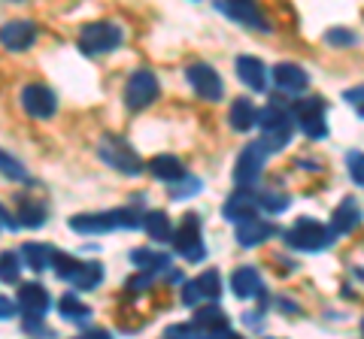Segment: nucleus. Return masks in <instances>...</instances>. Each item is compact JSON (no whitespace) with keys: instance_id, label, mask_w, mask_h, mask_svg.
<instances>
[{"instance_id":"c85d7f7f","label":"nucleus","mask_w":364,"mask_h":339,"mask_svg":"<svg viewBox=\"0 0 364 339\" xmlns=\"http://www.w3.org/2000/svg\"><path fill=\"white\" fill-rule=\"evenodd\" d=\"M16 221L25 224V228H43L46 224V209L40 206V203L33 200H18V212H16Z\"/></svg>"},{"instance_id":"e433bc0d","label":"nucleus","mask_w":364,"mask_h":339,"mask_svg":"<svg viewBox=\"0 0 364 339\" xmlns=\"http://www.w3.org/2000/svg\"><path fill=\"white\" fill-rule=\"evenodd\" d=\"M325 40L331 43V46H340V49H346V46H355L358 37L352 30H343V28H334V30H328L325 33Z\"/></svg>"},{"instance_id":"4c0bfd02","label":"nucleus","mask_w":364,"mask_h":339,"mask_svg":"<svg viewBox=\"0 0 364 339\" xmlns=\"http://www.w3.org/2000/svg\"><path fill=\"white\" fill-rule=\"evenodd\" d=\"M152 282H155V273H149V269H143V273H140V276H134V279H128V285H124V288H128V294H143L146 288H149V285H152Z\"/></svg>"},{"instance_id":"72a5a7b5","label":"nucleus","mask_w":364,"mask_h":339,"mask_svg":"<svg viewBox=\"0 0 364 339\" xmlns=\"http://www.w3.org/2000/svg\"><path fill=\"white\" fill-rule=\"evenodd\" d=\"M0 173H4L6 179H13V182H28V170L21 167V161L18 157H13V155H6V152H0Z\"/></svg>"},{"instance_id":"f3484780","label":"nucleus","mask_w":364,"mask_h":339,"mask_svg":"<svg viewBox=\"0 0 364 339\" xmlns=\"http://www.w3.org/2000/svg\"><path fill=\"white\" fill-rule=\"evenodd\" d=\"M273 233H277V228H273L270 221H264L261 216L246 218V221H237V243H240L243 248H255V245H261L264 240H270Z\"/></svg>"},{"instance_id":"5701e85b","label":"nucleus","mask_w":364,"mask_h":339,"mask_svg":"<svg viewBox=\"0 0 364 339\" xmlns=\"http://www.w3.org/2000/svg\"><path fill=\"white\" fill-rule=\"evenodd\" d=\"M228 121H231V128L234 130H252L255 128V121H258V109L252 106V100L249 97H237L234 104H231V112H228Z\"/></svg>"},{"instance_id":"2eb2a0df","label":"nucleus","mask_w":364,"mask_h":339,"mask_svg":"<svg viewBox=\"0 0 364 339\" xmlns=\"http://www.w3.org/2000/svg\"><path fill=\"white\" fill-rule=\"evenodd\" d=\"M198 324V330H200V336H237L234 330H231V321H228V315L215 306V303H210V306H200L198 312H195V318H191Z\"/></svg>"},{"instance_id":"c9c22d12","label":"nucleus","mask_w":364,"mask_h":339,"mask_svg":"<svg viewBox=\"0 0 364 339\" xmlns=\"http://www.w3.org/2000/svg\"><path fill=\"white\" fill-rule=\"evenodd\" d=\"M346 167H349V179L355 185H364V152H349L346 155Z\"/></svg>"},{"instance_id":"bb28decb","label":"nucleus","mask_w":364,"mask_h":339,"mask_svg":"<svg viewBox=\"0 0 364 339\" xmlns=\"http://www.w3.org/2000/svg\"><path fill=\"white\" fill-rule=\"evenodd\" d=\"M21 261H25V267H31L33 273H40V269H46V267L52 264V248L49 245L28 243L25 248H21Z\"/></svg>"},{"instance_id":"393cba45","label":"nucleus","mask_w":364,"mask_h":339,"mask_svg":"<svg viewBox=\"0 0 364 339\" xmlns=\"http://www.w3.org/2000/svg\"><path fill=\"white\" fill-rule=\"evenodd\" d=\"M131 261L140 269H149V273H155V276L170 269V255L152 252V248H136V252H131Z\"/></svg>"},{"instance_id":"b1692460","label":"nucleus","mask_w":364,"mask_h":339,"mask_svg":"<svg viewBox=\"0 0 364 339\" xmlns=\"http://www.w3.org/2000/svg\"><path fill=\"white\" fill-rule=\"evenodd\" d=\"M143 230L149 233L152 240H158V243H167V240H173V224H170L167 212H161V209H152V212H146V216H143Z\"/></svg>"},{"instance_id":"a211bd4d","label":"nucleus","mask_w":364,"mask_h":339,"mask_svg":"<svg viewBox=\"0 0 364 339\" xmlns=\"http://www.w3.org/2000/svg\"><path fill=\"white\" fill-rule=\"evenodd\" d=\"M237 76H240V82L246 88H252L258 94L267 88V67L261 64L255 55H240V58H237Z\"/></svg>"},{"instance_id":"6e6552de","label":"nucleus","mask_w":364,"mask_h":339,"mask_svg":"<svg viewBox=\"0 0 364 339\" xmlns=\"http://www.w3.org/2000/svg\"><path fill=\"white\" fill-rule=\"evenodd\" d=\"M291 116H294V124H298V128H301L310 140H322V137H328L325 100H318V97H304V100H298V104H294Z\"/></svg>"},{"instance_id":"20e7f679","label":"nucleus","mask_w":364,"mask_h":339,"mask_svg":"<svg viewBox=\"0 0 364 339\" xmlns=\"http://www.w3.org/2000/svg\"><path fill=\"white\" fill-rule=\"evenodd\" d=\"M122 46V28L116 21H91L79 30V49L85 55H107Z\"/></svg>"},{"instance_id":"f8f14e48","label":"nucleus","mask_w":364,"mask_h":339,"mask_svg":"<svg viewBox=\"0 0 364 339\" xmlns=\"http://www.w3.org/2000/svg\"><path fill=\"white\" fill-rule=\"evenodd\" d=\"M21 109L31 118H52L55 109H58V97H55L52 88L33 82V85H25V91H21Z\"/></svg>"},{"instance_id":"2f4dec72","label":"nucleus","mask_w":364,"mask_h":339,"mask_svg":"<svg viewBox=\"0 0 364 339\" xmlns=\"http://www.w3.org/2000/svg\"><path fill=\"white\" fill-rule=\"evenodd\" d=\"M289 194H282V191H261L258 194V206L270 212V216H279V212H286L289 209Z\"/></svg>"},{"instance_id":"9d476101","label":"nucleus","mask_w":364,"mask_h":339,"mask_svg":"<svg viewBox=\"0 0 364 339\" xmlns=\"http://www.w3.org/2000/svg\"><path fill=\"white\" fill-rule=\"evenodd\" d=\"M158 97V79L152 70H136L131 73L128 85H124V104H128V109H146L152 106Z\"/></svg>"},{"instance_id":"423d86ee","label":"nucleus","mask_w":364,"mask_h":339,"mask_svg":"<svg viewBox=\"0 0 364 339\" xmlns=\"http://www.w3.org/2000/svg\"><path fill=\"white\" fill-rule=\"evenodd\" d=\"M215 9L225 16V18H231L237 21V25H243V28H255V30H273L270 25V18L261 13V6H258V0H213Z\"/></svg>"},{"instance_id":"c03bdc74","label":"nucleus","mask_w":364,"mask_h":339,"mask_svg":"<svg viewBox=\"0 0 364 339\" xmlns=\"http://www.w3.org/2000/svg\"><path fill=\"white\" fill-rule=\"evenodd\" d=\"M361 333H364V321H361Z\"/></svg>"},{"instance_id":"ea45409f","label":"nucleus","mask_w":364,"mask_h":339,"mask_svg":"<svg viewBox=\"0 0 364 339\" xmlns=\"http://www.w3.org/2000/svg\"><path fill=\"white\" fill-rule=\"evenodd\" d=\"M182 303H186V306H198L200 303V291H198L195 282H186V285H182Z\"/></svg>"},{"instance_id":"473e14b6","label":"nucleus","mask_w":364,"mask_h":339,"mask_svg":"<svg viewBox=\"0 0 364 339\" xmlns=\"http://www.w3.org/2000/svg\"><path fill=\"white\" fill-rule=\"evenodd\" d=\"M18 276H21V255L4 252L0 255V279H4L6 285H13V282H18Z\"/></svg>"},{"instance_id":"a18cd8bd","label":"nucleus","mask_w":364,"mask_h":339,"mask_svg":"<svg viewBox=\"0 0 364 339\" xmlns=\"http://www.w3.org/2000/svg\"><path fill=\"white\" fill-rule=\"evenodd\" d=\"M16 4H21V0H16Z\"/></svg>"},{"instance_id":"aec40b11","label":"nucleus","mask_w":364,"mask_h":339,"mask_svg":"<svg viewBox=\"0 0 364 339\" xmlns=\"http://www.w3.org/2000/svg\"><path fill=\"white\" fill-rule=\"evenodd\" d=\"M361 224V206L355 203V197H346L337 203V209L331 212V228L334 233H352Z\"/></svg>"},{"instance_id":"dca6fc26","label":"nucleus","mask_w":364,"mask_h":339,"mask_svg":"<svg viewBox=\"0 0 364 339\" xmlns=\"http://www.w3.org/2000/svg\"><path fill=\"white\" fill-rule=\"evenodd\" d=\"M273 82H277L279 91L298 94V91H306V85H310V76H306L304 67L286 61V64H277V67H273Z\"/></svg>"},{"instance_id":"a878e982","label":"nucleus","mask_w":364,"mask_h":339,"mask_svg":"<svg viewBox=\"0 0 364 339\" xmlns=\"http://www.w3.org/2000/svg\"><path fill=\"white\" fill-rule=\"evenodd\" d=\"M85 261H79V257L73 255H64V252H52V267H55V276H58L61 282H70L79 276V269H82Z\"/></svg>"},{"instance_id":"37998d69","label":"nucleus","mask_w":364,"mask_h":339,"mask_svg":"<svg viewBox=\"0 0 364 339\" xmlns=\"http://www.w3.org/2000/svg\"><path fill=\"white\" fill-rule=\"evenodd\" d=\"M358 116H361V118H364V106H358Z\"/></svg>"},{"instance_id":"ddd939ff","label":"nucleus","mask_w":364,"mask_h":339,"mask_svg":"<svg viewBox=\"0 0 364 339\" xmlns=\"http://www.w3.org/2000/svg\"><path fill=\"white\" fill-rule=\"evenodd\" d=\"M37 40V25L31 18H13L0 28V46L6 52H25Z\"/></svg>"},{"instance_id":"0eeeda50","label":"nucleus","mask_w":364,"mask_h":339,"mask_svg":"<svg viewBox=\"0 0 364 339\" xmlns=\"http://www.w3.org/2000/svg\"><path fill=\"white\" fill-rule=\"evenodd\" d=\"M267 155H270V149H267V143H264V140L249 143L246 149L240 152V157H237V164H234V185L252 188V185L258 182L261 167H264Z\"/></svg>"},{"instance_id":"f257e3e1","label":"nucleus","mask_w":364,"mask_h":339,"mask_svg":"<svg viewBox=\"0 0 364 339\" xmlns=\"http://www.w3.org/2000/svg\"><path fill=\"white\" fill-rule=\"evenodd\" d=\"M70 228L76 233L95 236V233H109V230H136L143 228V216L136 209H109V212H82V216L70 218Z\"/></svg>"},{"instance_id":"f03ea898","label":"nucleus","mask_w":364,"mask_h":339,"mask_svg":"<svg viewBox=\"0 0 364 339\" xmlns=\"http://www.w3.org/2000/svg\"><path fill=\"white\" fill-rule=\"evenodd\" d=\"M258 128H261V140L267 143L270 152H279L282 145H289L291 130H294V116L286 104L270 100L264 109H258Z\"/></svg>"},{"instance_id":"f704fd0d","label":"nucleus","mask_w":364,"mask_h":339,"mask_svg":"<svg viewBox=\"0 0 364 339\" xmlns=\"http://www.w3.org/2000/svg\"><path fill=\"white\" fill-rule=\"evenodd\" d=\"M200 191V179H191L188 173L179 179V182H173V191H170V197L173 200H182V197H191Z\"/></svg>"},{"instance_id":"4468645a","label":"nucleus","mask_w":364,"mask_h":339,"mask_svg":"<svg viewBox=\"0 0 364 339\" xmlns=\"http://www.w3.org/2000/svg\"><path fill=\"white\" fill-rule=\"evenodd\" d=\"M222 212H225V218L234 221V224L237 221H246V218H255L258 212H261L258 194H255V191H249V188H243V185H237V191H231V197L225 200Z\"/></svg>"},{"instance_id":"7ed1b4c3","label":"nucleus","mask_w":364,"mask_h":339,"mask_svg":"<svg viewBox=\"0 0 364 339\" xmlns=\"http://www.w3.org/2000/svg\"><path fill=\"white\" fill-rule=\"evenodd\" d=\"M334 240H337L334 228H328V224L316 218H301L286 230V243L294 252H325V248L334 245Z\"/></svg>"},{"instance_id":"a19ab883","label":"nucleus","mask_w":364,"mask_h":339,"mask_svg":"<svg viewBox=\"0 0 364 339\" xmlns=\"http://www.w3.org/2000/svg\"><path fill=\"white\" fill-rule=\"evenodd\" d=\"M18 309V303H13L9 297H0V321H6V318H13Z\"/></svg>"},{"instance_id":"412c9836","label":"nucleus","mask_w":364,"mask_h":339,"mask_svg":"<svg viewBox=\"0 0 364 339\" xmlns=\"http://www.w3.org/2000/svg\"><path fill=\"white\" fill-rule=\"evenodd\" d=\"M231 288L240 300H249V297H261V294H264V282H261L255 267H240L231 276Z\"/></svg>"},{"instance_id":"c756f323","label":"nucleus","mask_w":364,"mask_h":339,"mask_svg":"<svg viewBox=\"0 0 364 339\" xmlns=\"http://www.w3.org/2000/svg\"><path fill=\"white\" fill-rule=\"evenodd\" d=\"M195 285H198V291H200V300H219L222 297V279H219V273L215 269H207V273H200L198 279H195Z\"/></svg>"},{"instance_id":"9b49d317","label":"nucleus","mask_w":364,"mask_h":339,"mask_svg":"<svg viewBox=\"0 0 364 339\" xmlns=\"http://www.w3.org/2000/svg\"><path fill=\"white\" fill-rule=\"evenodd\" d=\"M186 79H188V85L195 88V94L203 100H213L215 104V100H222V94H225L222 79L210 64H191L186 70Z\"/></svg>"},{"instance_id":"1a4fd4ad","label":"nucleus","mask_w":364,"mask_h":339,"mask_svg":"<svg viewBox=\"0 0 364 339\" xmlns=\"http://www.w3.org/2000/svg\"><path fill=\"white\" fill-rule=\"evenodd\" d=\"M173 245H176V252L191 264H198V261L207 257V248H203V243H200V218H198V212L182 216L179 230L173 233Z\"/></svg>"},{"instance_id":"cd10ccee","label":"nucleus","mask_w":364,"mask_h":339,"mask_svg":"<svg viewBox=\"0 0 364 339\" xmlns=\"http://www.w3.org/2000/svg\"><path fill=\"white\" fill-rule=\"evenodd\" d=\"M100 282H104V267L97 261H85L82 269H79V276L73 279V288L76 291H95Z\"/></svg>"},{"instance_id":"7c9ffc66","label":"nucleus","mask_w":364,"mask_h":339,"mask_svg":"<svg viewBox=\"0 0 364 339\" xmlns=\"http://www.w3.org/2000/svg\"><path fill=\"white\" fill-rule=\"evenodd\" d=\"M58 312H61V318H67V321H85L91 309L85 306V303H79L73 294H64V297L58 300Z\"/></svg>"},{"instance_id":"4be33fe9","label":"nucleus","mask_w":364,"mask_h":339,"mask_svg":"<svg viewBox=\"0 0 364 339\" xmlns=\"http://www.w3.org/2000/svg\"><path fill=\"white\" fill-rule=\"evenodd\" d=\"M146 167H149V173L158 179V182H167V185H173V182H179V179L186 176V167H182V161L173 157V155H158Z\"/></svg>"},{"instance_id":"6ab92c4d","label":"nucleus","mask_w":364,"mask_h":339,"mask_svg":"<svg viewBox=\"0 0 364 339\" xmlns=\"http://www.w3.org/2000/svg\"><path fill=\"white\" fill-rule=\"evenodd\" d=\"M16 303L25 315H46V309H49V291H46L40 282H25V285L18 288Z\"/></svg>"},{"instance_id":"79ce46f5","label":"nucleus","mask_w":364,"mask_h":339,"mask_svg":"<svg viewBox=\"0 0 364 339\" xmlns=\"http://www.w3.org/2000/svg\"><path fill=\"white\" fill-rule=\"evenodd\" d=\"M349 104H355V106H364V85H355V88H349V91L343 94Z\"/></svg>"},{"instance_id":"58836bf2","label":"nucleus","mask_w":364,"mask_h":339,"mask_svg":"<svg viewBox=\"0 0 364 339\" xmlns=\"http://www.w3.org/2000/svg\"><path fill=\"white\" fill-rule=\"evenodd\" d=\"M164 336H200V330H198V324L195 321H188V324H170L167 330H164Z\"/></svg>"},{"instance_id":"39448f33","label":"nucleus","mask_w":364,"mask_h":339,"mask_svg":"<svg viewBox=\"0 0 364 339\" xmlns=\"http://www.w3.org/2000/svg\"><path fill=\"white\" fill-rule=\"evenodd\" d=\"M97 152H100V157H104L112 170H119V173H124V176H140L143 167H146L140 161V155H136L122 137H109V133H107V137L100 140Z\"/></svg>"}]
</instances>
